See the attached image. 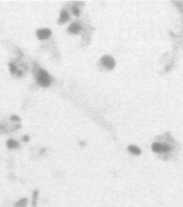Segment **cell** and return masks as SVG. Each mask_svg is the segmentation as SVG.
Instances as JSON below:
<instances>
[{
	"mask_svg": "<svg viewBox=\"0 0 183 207\" xmlns=\"http://www.w3.org/2000/svg\"><path fill=\"white\" fill-rule=\"evenodd\" d=\"M35 69V77H36L37 83H38L40 86H43V87L48 86L49 85L51 84V83H52V77L49 75L46 70L41 69L39 66L35 65V69Z\"/></svg>",
	"mask_w": 183,
	"mask_h": 207,
	"instance_id": "6da1fadb",
	"label": "cell"
},
{
	"mask_svg": "<svg viewBox=\"0 0 183 207\" xmlns=\"http://www.w3.org/2000/svg\"><path fill=\"white\" fill-rule=\"evenodd\" d=\"M152 150L157 153H168L171 151V146L168 144H163L159 142H156L154 143L151 146Z\"/></svg>",
	"mask_w": 183,
	"mask_h": 207,
	"instance_id": "7a4b0ae2",
	"label": "cell"
},
{
	"mask_svg": "<svg viewBox=\"0 0 183 207\" xmlns=\"http://www.w3.org/2000/svg\"><path fill=\"white\" fill-rule=\"evenodd\" d=\"M101 64L107 69H113L115 66V61L111 55H104L101 59Z\"/></svg>",
	"mask_w": 183,
	"mask_h": 207,
	"instance_id": "3957f363",
	"label": "cell"
},
{
	"mask_svg": "<svg viewBox=\"0 0 183 207\" xmlns=\"http://www.w3.org/2000/svg\"><path fill=\"white\" fill-rule=\"evenodd\" d=\"M9 69H10V71L12 72V73H13L14 75L17 77H21L24 74V72L23 70L21 69L17 65V64L14 62H10L9 63Z\"/></svg>",
	"mask_w": 183,
	"mask_h": 207,
	"instance_id": "277c9868",
	"label": "cell"
},
{
	"mask_svg": "<svg viewBox=\"0 0 183 207\" xmlns=\"http://www.w3.org/2000/svg\"><path fill=\"white\" fill-rule=\"evenodd\" d=\"M51 36V30L49 29H41L37 31V37L40 40L47 39Z\"/></svg>",
	"mask_w": 183,
	"mask_h": 207,
	"instance_id": "5b68a950",
	"label": "cell"
},
{
	"mask_svg": "<svg viewBox=\"0 0 183 207\" xmlns=\"http://www.w3.org/2000/svg\"><path fill=\"white\" fill-rule=\"evenodd\" d=\"M81 29H82L81 25H80L79 23L75 22V23H72V24L69 25V28H68V31H69L70 34H76L80 33Z\"/></svg>",
	"mask_w": 183,
	"mask_h": 207,
	"instance_id": "8992f818",
	"label": "cell"
},
{
	"mask_svg": "<svg viewBox=\"0 0 183 207\" xmlns=\"http://www.w3.org/2000/svg\"><path fill=\"white\" fill-rule=\"evenodd\" d=\"M69 15L68 13V12H66V10L61 11V15H60V17H59V24H63V23H66V21H69Z\"/></svg>",
	"mask_w": 183,
	"mask_h": 207,
	"instance_id": "52a82bcc",
	"label": "cell"
},
{
	"mask_svg": "<svg viewBox=\"0 0 183 207\" xmlns=\"http://www.w3.org/2000/svg\"><path fill=\"white\" fill-rule=\"evenodd\" d=\"M7 147L10 149H17L18 147H19V144H18V142H17L16 140L11 139H8V140H7Z\"/></svg>",
	"mask_w": 183,
	"mask_h": 207,
	"instance_id": "ba28073f",
	"label": "cell"
},
{
	"mask_svg": "<svg viewBox=\"0 0 183 207\" xmlns=\"http://www.w3.org/2000/svg\"><path fill=\"white\" fill-rule=\"evenodd\" d=\"M128 150H129V152H131V153H132V154H134V155H140V154H141V150H140V149L137 148V147H136V146H134V145H130V146L128 147Z\"/></svg>",
	"mask_w": 183,
	"mask_h": 207,
	"instance_id": "9c48e42d",
	"label": "cell"
},
{
	"mask_svg": "<svg viewBox=\"0 0 183 207\" xmlns=\"http://www.w3.org/2000/svg\"><path fill=\"white\" fill-rule=\"evenodd\" d=\"M27 204V200L25 199H21V200L18 201L17 202L15 203V207H25Z\"/></svg>",
	"mask_w": 183,
	"mask_h": 207,
	"instance_id": "30bf717a",
	"label": "cell"
},
{
	"mask_svg": "<svg viewBox=\"0 0 183 207\" xmlns=\"http://www.w3.org/2000/svg\"><path fill=\"white\" fill-rule=\"evenodd\" d=\"M37 199H38V192L35 191L33 193V201H32V206L35 207L37 204Z\"/></svg>",
	"mask_w": 183,
	"mask_h": 207,
	"instance_id": "8fae6325",
	"label": "cell"
},
{
	"mask_svg": "<svg viewBox=\"0 0 183 207\" xmlns=\"http://www.w3.org/2000/svg\"><path fill=\"white\" fill-rule=\"evenodd\" d=\"M71 10H72L73 13L75 14V16H79V15H80V8H79V7H78L77 5H74V6L72 7V9H71Z\"/></svg>",
	"mask_w": 183,
	"mask_h": 207,
	"instance_id": "7c38bea8",
	"label": "cell"
},
{
	"mask_svg": "<svg viewBox=\"0 0 183 207\" xmlns=\"http://www.w3.org/2000/svg\"><path fill=\"white\" fill-rule=\"evenodd\" d=\"M11 119L12 120V121H20V118L17 117V116H15V115H13V116H12L11 117Z\"/></svg>",
	"mask_w": 183,
	"mask_h": 207,
	"instance_id": "4fadbf2b",
	"label": "cell"
},
{
	"mask_svg": "<svg viewBox=\"0 0 183 207\" xmlns=\"http://www.w3.org/2000/svg\"><path fill=\"white\" fill-rule=\"evenodd\" d=\"M22 139H23L24 141L28 142V141H29V139H30V138H29V136H28V135H25L24 137L22 138Z\"/></svg>",
	"mask_w": 183,
	"mask_h": 207,
	"instance_id": "5bb4252c",
	"label": "cell"
}]
</instances>
